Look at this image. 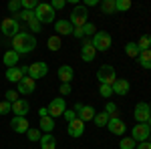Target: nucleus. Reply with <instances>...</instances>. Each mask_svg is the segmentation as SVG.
Instances as JSON below:
<instances>
[{
  "instance_id": "18",
  "label": "nucleus",
  "mask_w": 151,
  "mask_h": 149,
  "mask_svg": "<svg viewBox=\"0 0 151 149\" xmlns=\"http://www.w3.org/2000/svg\"><path fill=\"white\" fill-rule=\"evenodd\" d=\"M28 109H30V105H28L26 99H18V101L12 103V113H14V117H26Z\"/></svg>"
},
{
  "instance_id": "38",
  "label": "nucleus",
  "mask_w": 151,
  "mask_h": 149,
  "mask_svg": "<svg viewBox=\"0 0 151 149\" xmlns=\"http://www.w3.org/2000/svg\"><path fill=\"white\" fill-rule=\"evenodd\" d=\"M20 8H22L20 0H10V2H8V10H10L12 14H18V12H20Z\"/></svg>"
},
{
  "instance_id": "3",
  "label": "nucleus",
  "mask_w": 151,
  "mask_h": 149,
  "mask_svg": "<svg viewBox=\"0 0 151 149\" xmlns=\"http://www.w3.org/2000/svg\"><path fill=\"white\" fill-rule=\"evenodd\" d=\"M69 22L75 28H81V26H85L89 22V10H87L85 4H75V8H73V12L69 16Z\"/></svg>"
},
{
  "instance_id": "30",
  "label": "nucleus",
  "mask_w": 151,
  "mask_h": 149,
  "mask_svg": "<svg viewBox=\"0 0 151 149\" xmlns=\"http://www.w3.org/2000/svg\"><path fill=\"white\" fill-rule=\"evenodd\" d=\"M119 147H121V149H135V147H137V141L131 139V137H123V139H121V143H119Z\"/></svg>"
},
{
  "instance_id": "33",
  "label": "nucleus",
  "mask_w": 151,
  "mask_h": 149,
  "mask_svg": "<svg viewBox=\"0 0 151 149\" xmlns=\"http://www.w3.org/2000/svg\"><path fill=\"white\" fill-rule=\"evenodd\" d=\"M26 137L30 139L32 143H35V141H40V137H42V131H40V129H28V131H26Z\"/></svg>"
},
{
  "instance_id": "23",
  "label": "nucleus",
  "mask_w": 151,
  "mask_h": 149,
  "mask_svg": "<svg viewBox=\"0 0 151 149\" xmlns=\"http://www.w3.org/2000/svg\"><path fill=\"white\" fill-rule=\"evenodd\" d=\"M95 115H97V111H95L91 105H83L81 113H79V119H81L83 123H87V121H93V119H95Z\"/></svg>"
},
{
  "instance_id": "44",
  "label": "nucleus",
  "mask_w": 151,
  "mask_h": 149,
  "mask_svg": "<svg viewBox=\"0 0 151 149\" xmlns=\"http://www.w3.org/2000/svg\"><path fill=\"white\" fill-rule=\"evenodd\" d=\"M28 28H30V30H32V32H40V28H42V24L38 22V20H36V18H32V20H30V22H28Z\"/></svg>"
},
{
  "instance_id": "27",
  "label": "nucleus",
  "mask_w": 151,
  "mask_h": 149,
  "mask_svg": "<svg viewBox=\"0 0 151 149\" xmlns=\"http://www.w3.org/2000/svg\"><path fill=\"white\" fill-rule=\"evenodd\" d=\"M99 6H101V12L103 14H113V12H117L115 10V0H103Z\"/></svg>"
},
{
  "instance_id": "47",
  "label": "nucleus",
  "mask_w": 151,
  "mask_h": 149,
  "mask_svg": "<svg viewBox=\"0 0 151 149\" xmlns=\"http://www.w3.org/2000/svg\"><path fill=\"white\" fill-rule=\"evenodd\" d=\"M135 149H151V141H143V143H139Z\"/></svg>"
},
{
  "instance_id": "29",
  "label": "nucleus",
  "mask_w": 151,
  "mask_h": 149,
  "mask_svg": "<svg viewBox=\"0 0 151 149\" xmlns=\"http://www.w3.org/2000/svg\"><path fill=\"white\" fill-rule=\"evenodd\" d=\"M137 46H139V50H149L151 48V36L149 35H143L137 40Z\"/></svg>"
},
{
  "instance_id": "14",
  "label": "nucleus",
  "mask_w": 151,
  "mask_h": 149,
  "mask_svg": "<svg viewBox=\"0 0 151 149\" xmlns=\"http://www.w3.org/2000/svg\"><path fill=\"white\" fill-rule=\"evenodd\" d=\"M95 55H97V50H95L91 38H85L83 48H81V58L85 60V63H91V60H95Z\"/></svg>"
},
{
  "instance_id": "9",
  "label": "nucleus",
  "mask_w": 151,
  "mask_h": 149,
  "mask_svg": "<svg viewBox=\"0 0 151 149\" xmlns=\"http://www.w3.org/2000/svg\"><path fill=\"white\" fill-rule=\"evenodd\" d=\"M47 73H48V65L42 63V60H36V63H32V65L28 67V77L35 79V81L47 77Z\"/></svg>"
},
{
  "instance_id": "7",
  "label": "nucleus",
  "mask_w": 151,
  "mask_h": 149,
  "mask_svg": "<svg viewBox=\"0 0 151 149\" xmlns=\"http://www.w3.org/2000/svg\"><path fill=\"white\" fill-rule=\"evenodd\" d=\"M151 137V129L147 123H137V125L131 129V139H135L137 143H143V141H149Z\"/></svg>"
},
{
  "instance_id": "50",
  "label": "nucleus",
  "mask_w": 151,
  "mask_h": 149,
  "mask_svg": "<svg viewBox=\"0 0 151 149\" xmlns=\"http://www.w3.org/2000/svg\"><path fill=\"white\" fill-rule=\"evenodd\" d=\"M85 6H97V0H85Z\"/></svg>"
},
{
  "instance_id": "22",
  "label": "nucleus",
  "mask_w": 151,
  "mask_h": 149,
  "mask_svg": "<svg viewBox=\"0 0 151 149\" xmlns=\"http://www.w3.org/2000/svg\"><path fill=\"white\" fill-rule=\"evenodd\" d=\"M18 58H20L18 53H14V50H6V53H4V57H2V63H4L8 69H12V67H16V65H18Z\"/></svg>"
},
{
  "instance_id": "20",
  "label": "nucleus",
  "mask_w": 151,
  "mask_h": 149,
  "mask_svg": "<svg viewBox=\"0 0 151 149\" xmlns=\"http://www.w3.org/2000/svg\"><path fill=\"white\" fill-rule=\"evenodd\" d=\"M58 75V81H63V83H70L73 81V77H75V71H73V67H69V65H60L57 71Z\"/></svg>"
},
{
  "instance_id": "11",
  "label": "nucleus",
  "mask_w": 151,
  "mask_h": 149,
  "mask_svg": "<svg viewBox=\"0 0 151 149\" xmlns=\"http://www.w3.org/2000/svg\"><path fill=\"white\" fill-rule=\"evenodd\" d=\"M133 117L137 119V123H147L151 117V111H149V103L141 101V103L135 105V111H133Z\"/></svg>"
},
{
  "instance_id": "4",
  "label": "nucleus",
  "mask_w": 151,
  "mask_h": 149,
  "mask_svg": "<svg viewBox=\"0 0 151 149\" xmlns=\"http://www.w3.org/2000/svg\"><path fill=\"white\" fill-rule=\"evenodd\" d=\"M91 42H93L95 50H99V53H105V50H109L111 45H113V38L109 32H105V30H97V35L91 38Z\"/></svg>"
},
{
  "instance_id": "42",
  "label": "nucleus",
  "mask_w": 151,
  "mask_h": 149,
  "mask_svg": "<svg viewBox=\"0 0 151 149\" xmlns=\"http://www.w3.org/2000/svg\"><path fill=\"white\" fill-rule=\"evenodd\" d=\"M63 117H65V121H67V123H70V121H75V119H77V113H75V109H67V111L63 113Z\"/></svg>"
},
{
  "instance_id": "13",
  "label": "nucleus",
  "mask_w": 151,
  "mask_h": 149,
  "mask_svg": "<svg viewBox=\"0 0 151 149\" xmlns=\"http://www.w3.org/2000/svg\"><path fill=\"white\" fill-rule=\"evenodd\" d=\"M73 30H75V26L69 22V18L65 20V18H60V20H55V32L58 36H69L73 35Z\"/></svg>"
},
{
  "instance_id": "40",
  "label": "nucleus",
  "mask_w": 151,
  "mask_h": 149,
  "mask_svg": "<svg viewBox=\"0 0 151 149\" xmlns=\"http://www.w3.org/2000/svg\"><path fill=\"white\" fill-rule=\"evenodd\" d=\"M4 101H8V103L18 101V91H6L4 93Z\"/></svg>"
},
{
  "instance_id": "35",
  "label": "nucleus",
  "mask_w": 151,
  "mask_h": 149,
  "mask_svg": "<svg viewBox=\"0 0 151 149\" xmlns=\"http://www.w3.org/2000/svg\"><path fill=\"white\" fill-rule=\"evenodd\" d=\"M105 113L109 115V117H117V113H119V107H117L115 103H111V101H109V103L105 105Z\"/></svg>"
},
{
  "instance_id": "21",
  "label": "nucleus",
  "mask_w": 151,
  "mask_h": 149,
  "mask_svg": "<svg viewBox=\"0 0 151 149\" xmlns=\"http://www.w3.org/2000/svg\"><path fill=\"white\" fill-rule=\"evenodd\" d=\"M38 143H40V149H57V139L52 133H42Z\"/></svg>"
},
{
  "instance_id": "28",
  "label": "nucleus",
  "mask_w": 151,
  "mask_h": 149,
  "mask_svg": "<svg viewBox=\"0 0 151 149\" xmlns=\"http://www.w3.org/2000/svg\"><path fill=\"white\" fill-rule=\"evenodd\" d=\"M109 119H111V117H109V115H107V113L103 111V113H97V115H95V119H93V121H95V125H97V127H107Z\"/></svg>"
},
{
  "instance_id": "2",
  "label": "nucleus",
  "mask_w": 151,
  "mask_h": 149,
  "mask_svg": "<svg viewBox=\"0 0 151 149\" xmlns=\"http://www.w3.org/2000/svg\"><path fill=\"white\" fill-rule=\"evenodd\" d=\"M57 14H55V10H52V6H50V2H38V6L35 8V18L38 20L40 24H48V22H52L55 24V18Z\"/></svg>"
},
{
  "instance_id": "1",
  "label": "nucleus",
  "mask_w": 151,
  "mask_h": 149,
  "mask_svg": "<svg viewBox=\"0 0 151 149\" xmlns=\"http://www.w3.org/2000/svg\"><path fill=\"white\" fill-rule=\"evenodd\" d=\"M36 48V36L30 32H18L12 38V50L18 55H28Z\"/></svg>"
},
{
  "instance_id": "37",
  "label": "nucleus",
  "mask_w": 151,
  "mask_h": 149,
  "mask_svg": "<svg viewBox=\"0 0 151 149\" xmlns=\"http://www.w3.org/2000/svg\"><path fill=\"white\" fill-rule=\"evenodd\" d=\"M20 4H22L24 10H30V12H35V8L38 6V2H36V0H20Z\"/></svg>"
},
{
  "instance_id": "8",
  "label": "nucleus",
  "mask_w": 151,
  "mask_h": 149,
  "mask_svg": "<svg viewBox=\"0 0 151 149\" xmlns=\"http://www.w3.org/2000/svg\"><path fill=\"white\" fill-rule=\"evenodd\" d=\"M48 115L52 117V119H57V117H63V113L67 111V103H65V99L63 97H55L50 103H48Z\"/></svg>"
},
{
  "instance_id": "5",
  "label": "nucleus",
  "mask_w": 151,
  "mask_h": 149,
  "mask_svg": "<svg viewBox=\"0 0 151 149\" xmlns=\"http://www.w3.org/2000/svg\"><path fill=\"white\" fill-rule=\"evenodd\" d=\"M97 81H99L101 85H111V87H113V83L117 81L115 69H113L111 65H103V67H99V71H97Z\"/></svg>"
},
{
  "instance_id": "12",
  "label": "nucleus",
  "mask_w": 151,
  "mask_h": 149,
  "mask_svg": "<svg viewBox=\"0 0 151 149\" xmlns=\"http://www.w3.org/2000/svg\"><path fill=\"white\" fill-rule=\"evenodd\" d=\"M36 89V81L30 79L28 75L24 77L18 85H16V91H18V95H32V91Z\"/></svg>"
},
{
  "instance_id": "17",
  "label": "nucleus",
  "mask_w": 151,
  "mask_h": 149,
  "mask_svg": "<svg viewBox=\"0 0 151 149\" xmlns=\"http://www.w3.org/2000/svg\"><path fill=\"white\" fill-rule=\"evenodd\" d=\"M67 133H69L70 137H81L83 133H85V123H83L81 119L77 117L75 121H70L69 127H67Z\"/></svg>"
},
{
  "instance_id": "16",
  "label": "nucleus",
  "mask_w": 151,
  "mask_h": 149,
  "mask_svg": "<svg viewBox=\"0 0 151 149\" xmlns=\"http://www.w3.org/2000/svg\"><path fill=\"white\" fill-rule=\"evenodd\" d=\"M10 127L16 131V133H24V135H26V131L30 129V125H28V119H26V117H12Z\"/></svg>"
},
{
  "instance_id": "48",
  "label": "nucleus",
  "mask_w": 151,
  "mask_h": 149,
  "mask_svg": "<svg viewBox=\"0 0 151 149\" xmlns=\"http://www.w3.org/2000/svg\"><path fill=\"white\" fill-rule=\"evenodd\" d=\"M38 117H40V119H42V117H48V109L47 107H40V109H38Z\"/></svg>"
},
{
  "instance_id": "24",
  "label": "nucleus",
  "mask_w": 151,
  "mask_h": 149,
  "mask_svg": "<svg viewBox=\"0 0 151 149\" xmlns=\"http://www.w3.org/2000/svg\"><path fill=\"white\" fill-rule=\"evenodd\" d=\"M38 125H40V131H42V133H52V129H55V119H52L50 115H48V117H42Z\"/></svg>"
},
{
  "instance_id": "46",
  "label": "nucleus",
  "mask_w": 151,
  "mask_h": 149,
  "mask_svg": "<svg viewBox=\"0 0 151 149\" xmlns=\"http://www.w3.org/2000/svg\"><path fill=\"white\" fill-rule=\"evenodd\" d=\"M73 36H77V38H85V35H83V26H81V28H75V30H73Z\"/></svg>"
},
{
  "instance_id": "52",
  "label": "nucleus",
  "mask_w": 151,
  "mask_h": 149,
  "mask_svg": "<svg viewBox=\"0 0 151 149\" xmlns=\"http://www.w3.org/2000/svg\"><path fill=\"white\" fill-rule=\"evenodd\" d=\"M149 111H151V105H149Z\"/></svg>"
},
{
  "instance_id": "32",
  "label": "nucleus",
  "mask_w": 151,
  "mask_h": 149,
  "mask_svg": "<svg viewBox=\"0 0 151 149\" xmlns=\"http://www.w3.org/2000/svg\"><path fill=\"white\" fill-rule=\"evenodd\" d=\"M32 18H35V12H30V10H20L16 14V20H24V22H30Z\"/></svg>"
},
{
  "instance_id": "51",
  "label": "nucleus",
  "mask_w": 151,
  "mask_h": 149,
  "mask_svg": "<svg viewBox=\"0 0 151 149\" xmlns=\"http://www.w3.org/2000/svg\"><path fill=\"white\" fill-rule=\"evenodd\" d=\"M147 125H149V129H151V117H149V121H147Z\"/></svg>"
},
{
  "instance_id": "49",
  "label": "nucleus",
  "mask_w": 151,
  "mask_h": 149,
  "mask_svg": "<svg viewBox=\"0 0 151 149\" xmlns=\"http://www.w3.org/2000/svg\"><path fill=\"white\" fill-rule=\"evenodd\" d=\"M81 109H83V103H75V113H77V117L81 113Z\"/></svg>"
},
{
  "instance_id": "15",
  "label": "nucleus",
  "mask_w": 151,
  "mask_h": 149,
  "mask_svg": "<svg viewBox=\"0 0 151 149\" xmlns=\"http://www.w3.org/2000/svg\"><path fill=\"white\" fill-rule=\"evenodd\" d=\"M107 129H109L113 135H123L127 127H125V123H123L119 117H111V119H109V123H107Z\"/></svg>"
},
{
  "instance_id": "10",
  "label": "nucleus",
  "mask_w": 151,
  "mask_h": 149,
  "mask_svg": "<svg viewBox=\"0 0 151 149\" xmlns=\"http://www.w3.org/2000/svg\"><path fill=\"white\" fill-rule=\"evenodd\" d=\"M28 75V67H12V69H6V81L8 83H20Z\"/></svg>"
},
{
  "instance_id": "43",
  "label": "nucleus",
  "mask_w": 151,
  "mask_h": 149,
  "mask_svg": "<svg viewBox=\"0 0 151 149\" xmlns=\"http://www.w3.org/2000/svg\"><path fill=\"white\" fill-rule=\"evenodd\" d=\"M58 91H60V95L63 97H67V95H70V83H60V87H58Z\"/></svg>"
},
{
  "instance_id": "34",
  "label": "nucleus",
  "mask_w": 151,
  "mask_h": 149,
  "mask_svg": "<svg viewBox=\"0 0 151 149\" xmlns=\"http://www.w3.org/2000/svg\"><path fill=\"white\" fill-rule=\"evenodd\" d=\"M137 58H139V65H151V48L149 50H141Z\"/></svg>"
},
{
  "instance_id": "41",
  "label": "nucleus",
  "mask_w": 151,
  "mask_h": 149,
  "mask_svg": "<svg viewBox=\"0 0 151 149\" xmlns=\"http://www.w3.org/2000/svg\"><path fill=\"white\" fill-rule=\"evenodd\" d=\"M6 113H12V103L0 101V115H6Z\"/></svg>"
},
{
  "instance_id": "6",
  "label": "nucleus",
  "mask_w": 151,
  "mask_h": 149,
  "mask_svg": "<svg viewBox=\"0 0 151 149\" xmlns=\"http://www.w3.org/2000/svg\"><path fill=\"white\" fill-rule=\"evenodd\" d=\"M0 30H2V35L14 38V36L20 32V22H18L16 18H12V16H6V18L0 22Z\"/></svg>"
},
{
  "instance_id": "45",
  "label": "nucleus",
  "mask_w": 151,
  "mask_h": 149,
  "mask_svg": "<svg viewBox=\"0 0 151 149\" xmlns=\"http://www.w3.org/2000/svg\"><path fill=\"white\" fill-rule=\"evenodd\" d=\"M65 4H67V0H52V2H50V6H52L55 12L60 10V8H65Z\"/></svg>"
},
{
  "instance_id": "36",
  "label": "nucleus",
  "mask_w": 151,
  "mask_h": 149,
  "mask_svg": "<svg viewBox=\"0 0 151 149\" xmlns=\"http://www.w3.org/2000/svg\"><path fill=\"white\" fill-rule=\"evenodd\" d=\"M83 35H85V36H95V35H97V26L91 24V22H87L85 26H83Z\"/></svg>"
},
{
  "instance_id": "19",
  "label": "nucleus",
  "mask_w": 151,
  "mask_h": 149,
  "mask_svg": "<svg viewBox=\"0 0 151 149\" xmlns=\"http://www.w3.org/2000/svg\"><path fill=\"white\" fill-rule=\"evenodd\" d=\"M129 89H131V85H129L127 79H117L115 83H113V93L119 95V97H125L129 93Z\"/></svg>"
},
{
  "instance_id": "31",
  "label": "nucleus",
  "mask_w": 151,
  "mask_h": 149,
  "mask_svg": "<svg viewBox=\"0 0 151 149\" xmlns=\"http://www.w3.org/2000/svg\"><path fill=\"white\" fill-rule=\"evenodd\" d=\"M131 8V0H115V10L117 12H125Z\"/></svg>"
},
{
  "instance_id": "26",
  "label": "nucleus",
  "mask_w": 151,
  "mask_h": 149,
  "mask_svg": "<svg viewBox=\"0 0 151 149\" xmlns=\"http://www.w3.org/2000/svg\"><path fill=\"white\" fill-rule=\"evenodd\" d=\"M47 46H48V50H52V53H57L58 48H60V36H58V35H52V36H48V40H47Z\"/></svg>"
},
{
  "instance_id": "25",
  "label": "nucleus",
  "mask_w": 151,
  "mask_h": 149,
  "mask_svg": "<svg viewBox=\"0 0 151 149\" xmlns=\"http://www.w3.org/2000/svg\"><path fill=\"white\" fill-rule=\"evenodd\" d=\"M139 46H137V42H127V45H125V55H127V57H131V58H137L139 57Z\"/></svg>"
},
{
  "instance_id": "39",
  "label": "nucleus",
  "mask_w": 151,
  "mask_h": 149,
  "mask_svg": "<svg viewBox=\"0 0 151 149\" xmlns=\"http://www.w3.org/2000/svg\"><path fill=\"white\" fill-rule=\"evenodd\" d=\"M99 93H101V97H113V87L111 85H101Z\"/></svg>"
}]
</instances>
